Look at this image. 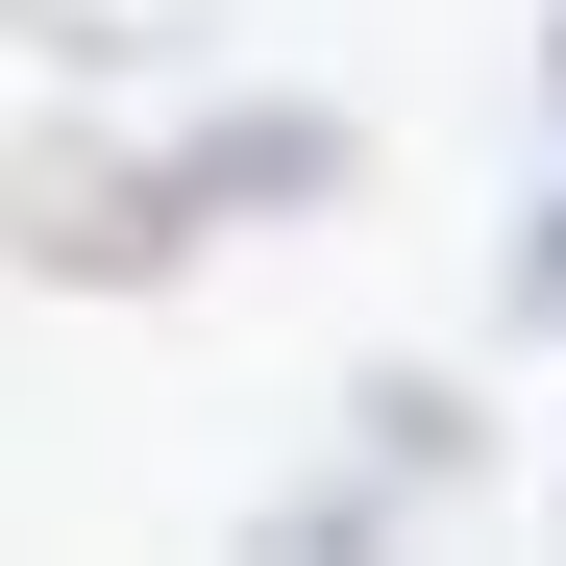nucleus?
Segmentation results:
<instances>
[{
    "mask_svg": "<svg viewBox=\"0 0 566 566\" xmlns=\"http://www.w3.org/2000/svg\"><path fill=\"white\" fill-rule=\"evenodd\" d=\"M222 222H198V172L124 148V124H0V271H50V296H172Z\"/></svg>",
    "mask_w": 566,
    "mask_h": 566,
    "instance_id": "f257e3e1",
    "label": "nucleus"
},
{
    "mask_svg": "<svg viewBox=\"0 0 566 566\" xmlns=\"http://www.w3.org/2000/svg\"><path fill=\"white\" fill-rule=\"evenodd\" d=\"M172 172H198V222H296V198H345V124L321 99H247V124H198Z\"/></svg>",
    "mask_w": 566,
    "mask_h": 566,
    "instance_id": "f03ea898",
    "label": "nucleus"
},
{
    "mask_svg": "<svg viewBox=\"0 0 566 566\" xmlns=\"http://www.w3.org/2000/svg\"><path fill=\"white\" fill-rule=\"evenodd\" d=\"M0 25H25V50H74V74H124V50H198L222 0H0Z\"/></svg>",
    "mask_w": 566,
    "mask_h": 566,
    "instance_id": "7ed1b4c3",
    "label": "nucleus"
},
{
    "mask_svg": "<svg viewBox=\"0 0 566 566\" xmlns=\"http://www.w3.org/2000/svg\"><path fill=\"white\" fill-rule=\"evenodd\" d=\"M517 321H542V345H566V198H542V222H517Z\"/></svg>",
    "mask_w": 566,
    "mask_h": 566,
    "instance_id": "20e7f679",
    "label": "nucleus"
},
{
    "mask_svg": "<svg viewBox=\"0 0 566 566\" xmlns=\"http://www.w3.org/2000/svg\"><path fill=\"white\" fill-rule=\"evenodd\" d=\"M542 99H566V0H542Z\"/></svg>",
    "mask_w": 566,
    "mask_h": 566,
    "instance_id": "39448f33",
    "label": "nucleus"
}]
</instances>
